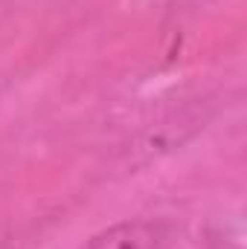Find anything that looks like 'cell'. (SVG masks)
<instances>
[{"mask_svg":"<svg viewBox=\"0 0 247 249\" xmlns=\"http://www.w3.org/2000/svg\"><path fill=\"white\" fill-rule=\"evenodd\" d=\"M172 238L175 232L163 220H120L90 235L79 249H169Z\"/></svg>","mask_w":247,"mask_h":249,"instance_id":"6da1fadb","label":"cell"}]
</instances>
